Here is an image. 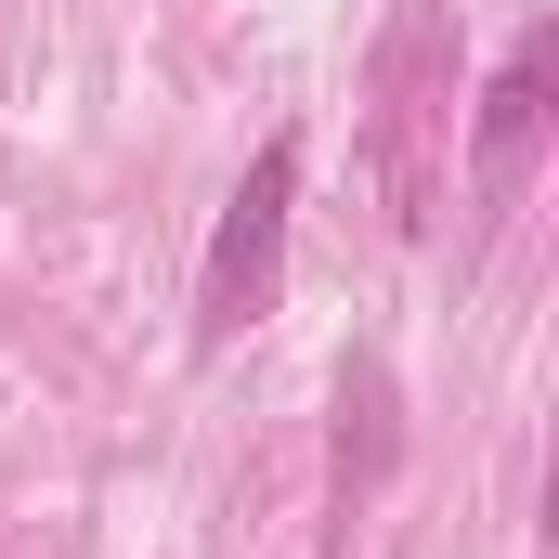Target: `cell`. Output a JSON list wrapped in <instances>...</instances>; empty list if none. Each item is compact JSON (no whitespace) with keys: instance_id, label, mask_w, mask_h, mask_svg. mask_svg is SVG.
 Wrapping results in <instances>:
<instances>
[{"instance_id":"1","label":"cell","mask_w":559,"mask_h":559,"mask_svg":"<svg viewBox=\"0 0 559 559\" xmlns=\"http://www.w3.org/2000/svg\"><path fill=\"white\" fill-rule=\"evenodd\" d=\"M286 195H299V143H261V169L235 182V209H222V235H209V274H195V338H235V325H261V299H274V248H286Z\"/></svg>"},{"instance_id":"2","label":"cell","mask_w":559,"mask_h":559,"mask_svg":"<svg viewBox=\"0 0 559 559\" xmlns=\"http://www.w3.org/2000/svg\"><path fill=\"white\" fill-rule=\"evenodd\" d=\"M378 143H391V195L404 222H429V131H442V0H404L391 13V66H378Z\"/></svg>"},{"instance_id":"3","label":"cell","mask_w":559,"mask_h":559,"mask_svg":"<svg viewBox=\"0 0 559 559\" xmlns=\"http://www.w3.org/2000/svg\"><path fill=\"white\" fill-rule=\"evenodd\" d=\"M547 66H559V39L534 26V39L508 52V79L481 92V143H468V195H481V209H508V195H521V169H534V131H547Z\"/></svg>"}]
</instances>
